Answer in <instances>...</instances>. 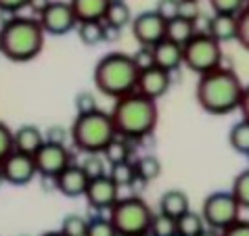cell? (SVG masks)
Instances as JSON below:
<instances>
[{"instance_id":"obj_44","label":"cell","mask_w":249,"mask_h":236,"mask_svg":"<svg viewBox=\"0 0 249 236\" xmlns=\"http://www.w3.org/2000/svg\"><path fill=\"white\" fill-rule=\"evenodd\" d=\"M239 111H241V119L249 121V84L243 88V96H241V102H239Z\"/></svg>"},{"instance_id":"obj_17","label":"cell","mask_w":249,"mask_h":236,"mask_svg":"<svg viewBox=\"0 0 249 236\" xmlns=\"http://www.w3.org/2000/svg\"><path fill=\"white\" fill-rule=\"evenodd\" d=\"M153 54H155V67L163 69L168 73H174L176 69L182 67V46L170 42L165 38L153 46Z\"/></svg>"},{"instance_id":"obj_41","label":"cell","mask_w":249,"mask_h":236,"mask_svg":"<svg viewBox=\"0 0 249 236\" xmlns=\"http://www.w3.org/2000/svg\"><path fill=\"white\" fill-rule=\"evenodd\" d=\"M178 17L189 19V21H195L199 19V2L197 0H180V11H178Z\"/></svg>"},{"instance_id":"obj_6","label":"cell","mask_w":249,"mask_h":236,"mask_svg":"<svg viewBox=\"0 0 249 236\" xmlns=\"http://www.w3.org/2000/svg\"><path fill=\"white\" fill-rule=\"evenodd\" d=\"M153 211L141 197H120V201L109 209V221L113 224L117 236H138L151 228Z\"/></svg>"},{"instance_id":"obj_34","label":"cell","mask_w":249,"mask_h":236,"mask_svg":"<svg viewBox=\"0 0 249 236\" xmlns=\"http://www.w3.org/2000/svg\"><path fill=\"white\" fill-rule=\"evenodd\" d=\"M216 15H239L247 6L245 0H210Z\"/></svg>"},{"instance_id":"obj_33","label":"cell","mask_w":249,"mask_h":236,"mask_svg":"<svg viewBox=\"0 0 249 236\" xmlns=\"http://www.w3.org/2000/svg\"><path fill=\"white\" fill-rule=\"evenodd\" d=\"M149 230L155 236H172V234H176V219H172L163 213H155L153 219H151Z\"/></svg>"},{"instance_id":"obj_25","label":"cell","mask_w":249,"mask_h":236,"mask_svg":"<svg viewBox=\"0 0 249 236\" xmlns=\"http://www.w3.org/2000/svg\"><path fill=\"white\" fill-rule=\"evenodd\" d=\"M103 159L107 161V165L111 168V165H117V163H124L130 159V142L126 138H120L115 136L111 142L107 144V149L101 152Z\"/></svg>"},{"instance_id":"obj_15","label":"cell","mask_w":249,"mask_h":236,"mask_svg":"<svg viewBox=\"0 0 249 236\" xmlns=\"http://www.w3.org/2000/svg\"><path fill=\"white\" fill-rule=\"evenodd\" d=\"M88 182H90V180H88L84 169H82V165L71 163L69 168H65L54 178V188L63 194V197L78 199V197H84Z\"/></svg>"},{"instance_id":"obj_8","label":"cell","mask_w":249,"mask_h":236,"mask_svg":"<svg viewBox=\"0 0 249 236\" xmlns=\"http://www.w3.org/2000/svg\"><path fill=\"white\" fill-rule=\"evenodd\" d=\"M241 211L243 209L239 207L237 199L231 194V190H216L205 197L199 213H201L207 228L222 232L241 219Z\"/></svg>"},{"instance_id":"obj_27","label":"cell","mask_w":249,"mask_h":236,"mask_svg":"<svg viewBox=\"0 0 249 236\" xmlns=\"http://www.w3.org/2000/svg\"><path fill=\"white\" fill-rule=\"evenodd\" d=\"M205 221L201 218L199 211H186L182 218L176 219V232L182 234V236H199L203 230H205Z\"/></svg>"},{"instance_id":"obj_16","label":"cell","mask_w":249,"mask_h":236,"mask_svg":"<svg viewBox=\"0 0 249 236\" xmlns=\"http://www.w3.org/2000/svg\"><path fill=\"white\" fill-rule=\"evenodd\" d=\"M44 144V132L34 123L13 130V151L23 152V155H36L38 149Z\"/></svg>"},{"instance_id":"obj_42","label":"cell","mask_w":249,"mask_h":236,"mask_svg":"<svg viewBox=\"0 0 249 236\" xmlns=\"http://www.w3.org/2000/svg\"><path fill=\"white\" fill-rule=\"evenodd\" d=\"M220 234L222 236H249V219H239L237 224L228 226Z\"/></svg>"},{"instance_id":"obj_52","label":"cell","mask_w":249,"mask_h":236,"mask_svg":"<svg viewBox=\"0 0 249 236\" xmlns=\"http://www.w3.org/2000/svg\"><path fill=\"white\" fill-rule=\"evenodd\" d=\"M109 2H113V0H109Z\"/></svg>"},{"instance_id":"obj_50","label":"cell","mask_w":249,"mask_h":236,"mask_svg":"<svg viewBox=\"0 0 249 236\" xmlns=\"http://www.w3.org/2000/svg\"><path fill=\"white\" fill-rule=\"evenodd\" d=\"M172 236H182V234H178V232H176V234H172Z\"/></svg>"},{"instance_id":"obj_28","label":"cell","mask_w":249,"mask_h":236,"mask_svg":"<svg viewBox=\"0 0 249 236\" xmlns=\"http://www.w3.org/2000/svg\"><path fill=\"white\" fill-rule=\"evenodd\" d=\"M109 178H111L120 188H124V186H134V182H138L136 171H134V161L128 159V161H124V163L111 165V168H109Z\"/></svg>"},{"instance_id":"obj_35","label":"cell","mask_w":249,"mask_h":236,"mask_svg":"<svg viewBox=\"0 0 249 236\" xmlns=\"http://www.w3.org/2000/svg\"><path fill=\"white\" fill-rule=\"evenodd\" d=\"M130 57H132V63L138 69V73L155 67V54H153V48H149V46H141L134 54H130Z\"/></svg>"},{"instance_id":"obj_36","label":"cell","mask_w":249,"mask_h":236,"mask_svg":"<svg viewBox=\"0 0 249 236\" xmlns=\"http://www.w3.org/2000/svg\"><path fill=\"white\" fill-rule=\"evenodd\" d=\"M237 42L249 52V6L237 15Z\"/></svg>"},{"instance_id":"obj_47","label":"cell","mask_w":249,"mask_h":236,"mask_svg":"<svg viewBox=\"0 0 249 236\" xmlns=\"http://www.w3.org/2000/svg\"><path fill=\"white\" fill-rule=\"evenodd\" d=\"M42 236H63V234H61L59 230H54V232H46V234H42Z\"/></svg>"},{"instance_id":"obj_2","label":"cell","mask_w":249,"mask_h":236,"mask_svg":"<svg viewBox=\"0 0 249 236\" xmlns=\"http://www.w3.org/2000/svg\"><path fill=\"white\" fill-rule=\"evenodd\" d=\"M115 132L120 138L126 140H142L153 134L159 121L157 101H151L147 96L132 92L115 101L111 113Z\"/></svg>"},{"instance_id":"obj_5","label":"cell","mask_w":249,"mask_h":236,"mask_svg":"<svg viewBox=\"0 0 249 236\" xmlns=\"http://www.w3.org/2000/svg\"><path fill=\"white\" fill-rule=\"evenodd\" d=\"M115 136L117 132L111 115L101 109L86 115H78L69 128V138L73 147L84 155H101Z\"/></svg>"},{"instance_id":"obj_7","label":"cell","mask_w":249,"mask_h":236,"mask_svg":"<svg viewBox=\"0 0 249 236\" xmlns=\"http://www.w3.org/2000/svg\"><path fill=\"white\" fill-rule=\"evenodd\" d=\"M222 44L216 42L205 32H197L189 42L182 46V65L193 73L203 75L213 69L222 67Z\"/></svg>"},{"instance_id":"obj_31","label":"cell","mask_w":249,"mask_h":236,"mask_svg":"<svg viewBox=\"0 0 249 236\" xmlns=\"http://www.w3.org/2000/svg\"><path fill=\"white\" fill-rule=\"evenodd\" d=\"M80 165L88 176V180H94V178H101V176H107L109 173V165L105 159H103V155H86V159Z\"/></svg>"},{"instance_id":"obj_9","label":"cell","mask_w":249,"mask_h":236,"mask_svg":"<svg viewBox=\"0 0 249 236\" xmlns=\"http://www.w3.org/2000/svg\"><path fill=\"white\" fill-rule=\"evenodd\" d=\"M36 19L42 25L44 34H51V36H65L78 25V19H75L69 2H61V0H51Z\"/></svg>"},{"instance_id":"obj_24","label":"cell","mask_w":249,"mask_h":236,"mask_svg":"<svg viewBox=\"0 0 249 236\" xmlns=\"http://www.w3.org/2000/svg\"><path fill=\"white\" fill-rule=\"evenodd\" d=\"M75 32L82 44L86 46H99L101 42H105V23L103 21H82L75 25Z\"/></svg>"},{"instance_id":"obj_14","label":"cell","mask_w":249,"mask_h":236,"mask_svg":"<svg viewBox=\"0 0 249 236\" xmlns=\"http://www.w3.org/2000/svg\"><path fill=\"white\" fill-rule=\"evenodd\" d=\"M172 86V73L163 71L159 67L147 69L138 75V84H136V92L147 96L151 101H159L161 96L168 92Z\"/></svg>"},{"instance_id":"obj_19","label":"cell","mask_w":249,"mask_h":236,"mask_svg":"<svg viewBox=\"0 0 249 236\" xmlns=\"http://www.w3.org/2000/svg\"><path fill=\"white\" fill-rule=\"evenodd\" d=\"M186 211H191V201L184 190L170 188L161 194V199H159V213L168 215L172 219H178V218H182Z\"/></svg>"},{"instance_id":"obj_18","label":"cell","mask_w":249,"mask_h":236,"mask_svg":"<svg viewBox=\"0 0 249 236\" xmlns=\"http://www.w3.org/2000/svg\"><path fill=\"white\" fill-rule=\"evenodd\" d=\"M205 34L220 44L237 40V15H216L213 13V17L207 19Z\"/></svg>"},{"instance_id":"obj_10","label":"cell","mask_w":249,"mask_h":236,"mask_svg":"<svg viewBox=\"0 0 249 236\" xmlns=\"http://www.w3.org/2000/svg\"><path fill=\"white\" fill-rule=\"evenodd\" d=\"M34 161H36L38 176L51 178V180H54L65 168L73 163L71 152H69L65 144H51V142H44L38 149V152L34 155Z\"/></svg>"},{"instance_id":"obj_45","label":"cell","mask_w":249,"mask_h":236,"mask_svg":"<svg viewBox=\"0 0 249 236\" xmlns=\"http://www.w3.org/2000/svg\"><path fill=\"white\" fill-rule=\"evenodd\" d=\"M120 32L122 30H115L111 25H105V42H115V40H120Z\"/></svg>"},{"instance_id":"obj_38","label":"cell","mask_w":249,"mask_h":236,"mask_svg":"<svg viewBox=\"0 0 249 236\" xmlns=\"http://www.w3.org/2000/svg\"><path fill=\"white\" fill-rule=\"evenodd\" d=\"M96 109H99V105H96V99H94L92 92L84 90V92L75 94V111H78V115L92 113V111H96Z\"/></svg>"},{"instance_id":"obj_30","label":"cell","mask_w":249,"mask_h":236,"mask_svg":"<svg viewBox=\"0 0 249 236\" xmlns=\"http://www.w3.org/2000/svg\"><path fill=\"white\" fill-rule=\"evenodd\" d=\"M86 228H88V218L78 213H69L61 221L59 232L63 236H86Z\"/></svg>"},{"instance_id":"obj_53","label":"cell","mask_w":249,"mask_h":236,"mask_svg":"<svg viewBox=\"0 0 249 236\" xmlns=\"http://www.w3.org/2000/svg\"><path fill=\"white\" fill-rule=\"evenodd\" d=\"M197 2H199V0H197Z\"/></svg>"},{"instance_id":"obj_11","label":"cell","mask_w":249,"mask_h":236,"mask_svg":"<svg viewBox=\"0 0 249 236\" xmlns=\"http://www.w3.org/2000/svg\"><path fill=\"white\" fill-rule=\"evenodd\" d=\"M132 36L138 42V46L153 48L157 42L165 38V21L157 15L155 11H142L132 19Z\"/></svg>"},{"instance_id":"obj_21","label":"cell","mask_w":249,"mask_h":236,"mask_svg":"<svg viewBox=\"0 0 249 236\" xmlns=\"http://www.w3.org/2000/svg\"><path fill=\"white\" fill-rule=\"evenodd\" d=\"M195 34H197L195 21H189V19L176 17L165 23V40H170V42H174L178 46H184Z\"/></svg>"},{"instance_id":"obj_13","label":"cell","mask_w":249,"mask_h":236,"mask_svg":"<svg viewBox=\"0 0 249 236\" xmlns=\"http://www.w3.org/2000/svg\"><path fill=\"white\" fill-rule=\"evenodd\" d=\"M84 199L92 209L109 211L117 201H120V186L109 178V173L107 176H101V178H94V180L88 182Z\"/></svg>"},{"instance_id":"obj_48","label":"cell","mask_w":249,"mask_h":236,"mask_svg":"<svg viewBox=\"0 0 249 236\" xmlns=\"http://www.w3.org/2000/svg\"><path fill=\"white\" fill-rule=\"evenodd\" d=\"M2 184H6V182H4V173H2V165H0V186H2Z\"/></svg>"},{"instance_id":"obj_51","label":"cell","mask_w":249,"mask_h":236,"mask_svg":"<svg viewBox=\"0 0 249 236\" xmlns=\"http://www.w3.org/2000/svg\"><path fill=\"white\" fill-rule=\"evenodd\" d=\"M0 51H2V42H0Z\"/></svg>"},{"instance_id":"obj_39","label":"cell","mask_w":249,"mask_h":236,"mask_svg":"<svg viewBox=\"0 0 249 236\" xmlns=\"http://www.w3.org/2000/svg\"><path fill=\"white\" fill-rule=\"evenodd\" d=\"M13 152V130L0 121V161Z\"/></svg>"},{"instance_id":"obj_4","label":"cell","mask_w":249,"mask_h":236,"mask_svg":"<svg viewBox=\"0 0 249 236\" xmlns=\"http://www.w3.org/2000/svg\"><path fill=\"white\" fill-rule=\"evenodd\" d=\"M138 69L132 63V57L126 52H109L99 59L94 65V86L101 94L109 99H122L126 94L136 92L138 84Z\"/></svg>"},{"instance_id":"obj_3","label":"cell","mask_w":249,"mask_h":236,"mask_svg":"<svg viewBox=\"0 0 249 236\" xmlns=\"http://www.w3.org/2000/svg\"><path fill=\"white\" fill-rule=\"evenodd\" d=\"M44 38L46 34L36 17L15 15L0 27V42H2L0 54H4L6 59L15 61V63H27L42 52Z\"/></svg>"},{"instance_id":"obj_22","label":"cell","mask_w":249,"mask_h":236,"mask_svg":"<svg viewBox=\"0 0 249 236\" xmlns=\"http://www.w3.org/2000/svg\"><path fill=\"white\" fill-rule=\"evenodd\" d=\"M132 9L128 6L126 0H113L109 2L107 11H105V17H103V23L105 25H111L115 30H124L126 25L132 23Z\"/></svg>"},{"instance_id":"obj_46","label":"cell","mask_w":249,"mask_h":236,"mask_svg":"<svg viewBox=\"0 0 249 236\" xmlns=\"http://www.w3.org/2000/svg\"><path fill=\"white\" fill-rule=\"evenodd\" d=\"M199 236H222V234H220L218 230H212V228H205V230L199 234Z\"/></svg>"},{"instance_id":"obj_49","label":"cell","mask_w":249,"mask_h":236,"mask_svg":"<svg viewBox=\"0 0 249 236\" xmlns=\"http://www.w3.org/2000/svg\"><path fill=\"white\" fill-rule=\"evenodd\" d=\"M138 236H155V234L151 232V230H147V232H142V234H138Z\"/></svg>"},{"instance_id":"obj_1","label":"cell","mask_w":249,"mask_h":236,"mask_svg":"<svg viewBox=\"0 0 249 236\" xmlns=\"http://www.w3.org/2000/svg\"><path fill=\"white\" fill-rule=\"evenodd\" d=\"M245 84L231 67H218L210 73L199 75L195 99L205 113L228 115L239 111Z\"/></svg>"},{"instance_id":"obj_12","label":"cell","mask_w":249,"mask_h":236,"mask_svg":"<svg viewBox=\"0 0 249 236\" xmlns=\"http://www.w3.org/2000/svg\"><path fill=\"white\" fill-rule=\"evenodd\" d=\"M0 165H2L4 182L13 186H25L38 176L34 157L23 155V152H17V151H13L9 157H4Z\"/></svg>"},{"instance_id":"obj_32","label":"cell","mask_w":249,"mask_h":236,"mask_svg":"<svg viewBox=\"0 0 249 236\" xmlns=\"http://www.w3.org/2000/svg\"><path fill=\"white\" fill-rule=\"evenodd\" d=\"M86 236H117L113 224L109 221V218L96 215V218L88 219V228H86Z\"/></svg>"},{"instance_id":"obj_26","label":"cell","mask_w":249,"mask_h":236,"mask_svg":"<svg viewBox=\"0 0 249 236\" xmlns=\"http://www.w3.org/2000/svg\"><path fill=\"white\" fill-rule=\"evenodd\" d=\"M228 144L232 147V151H237L239 155L249 157V121L239 119L228 132Z\"/></svg>"},{"instance_id":"obj_23","label":"cell","mask_w":249,"mask_h":236,"mask_svg":"<svg viewBox=\"0 0 249 236\" xmlns=\"http://www.w3.org/2000/svg\"><path fill=\"white\" fill-rule=\"evenodd\" d=\"M161 161L155 155H142L134 161V171H136V180L142 184L155 182L161 176Z\"/></svg>"},{"instance_id":"obj_37","label":"cell","mask_w":249,"mask_h":236,"mask_svg":"<svg viewBox=\"0 0 249 236\" xmlns=\"http://www.w3.org/2000/svg\"><path fill=\"white\" fill-rule=\"evenodd\" d=\"M153 11L163 19L165 23H168V21H172V19L178 17V11H180V0H157V4H155Z\"/></svg>"},{"instance_id":"obj_40","label":"cell","mask_w":249,"mask_h":236,"mask_svg":"<svg viewBox=\"0 0 249 236\" xmlns=\"http://www.w3.org/2000/svg\"><path fill=\"white\" fill-rule=\"evenodd\" d=\"M69 140V130L61 128V126H51L44 132V142H51V144H65ZM67 147V144H65Z\"/></svg>"},{"instance_id":"obj_29","label":"cell","mask_w":249,"mask_h":236,"mask_svg":"<svg viewBox=\"0 0 249 236\" xmlns=\"http://www.w3.org/2000/svg\"><path fill=\"white\" fill-rule=\"evenodd\" d=\"M231 194L237 199L241 209H249V168L237 173V178L232 180Z\"/></svg>"},{"instance_id":"obj_20","label":"cell","mask_w":249,"mask_h":236,"mask_svg":"<svg viewBox=\"0 0 249 236\" xmlns=\"http://www.w3.org/2000/svg\"><path fill=\"white\" fill-rule=\"evenodd\" d=\"M78 23L82 21H103L109 0H69Z\"/></svg>"},{"instance_id":"obj_43","label":"cell","mask_w":249,"mask_h":236,"mask_svg":"<svg viewBox=\"0 0 249 236\" xmlns=\"http://www.w3.org/2000/svg\"><path fill=\"white\" fill-rule=\"evenodd\" d=\"M25 6H30V0H0V11L9 15H15Z\"/></svg>"}]
</instances>
